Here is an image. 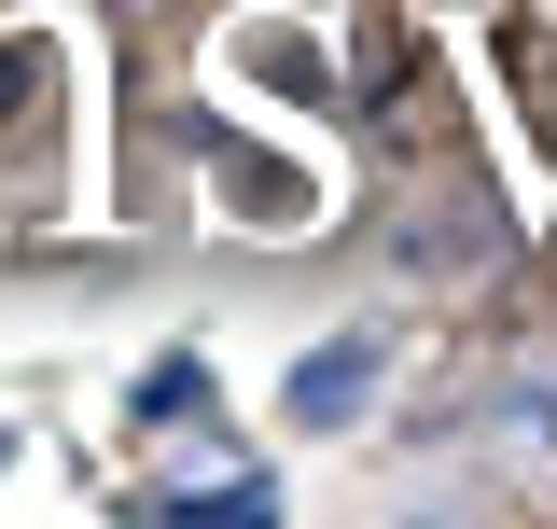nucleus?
<instances>
[{"label":"nucleus","instance_id":"f257e3e1","mask_svg":"<svg viewBox=\"0 0 557 529\" xmlns=\"http://www.w3.org/2000/svg\"><path fill=\"white\" fill-rule=\"evenodd\" d=\"M70 42L57 28H0V223H57L70 209Z\"/></svg>","mask_w":557,"mask_h":529},{"label":"nucleus","instance_id":"f03ea898","mask_svg":"<svg viewBox=\"0 0 557 529\" xmlns=\"http://www.w3.org/2000/svg\"><path fill=\"white\" fill-rule=\"evenodd\" d=\"M376 377H391V321H348L335 348H307V362L278 377V418H293V432H348V418L376 404Z\"/></svg>","mask_w":557,"mask_h":529},{"label":"nucleus","instance_id":"7ed1b4c3","mask_svg":"<svg viewBox=\"0 0 557 529\" xmlns=\"http://www.w3.org/2000/svg\"><path fill=\"white\" fill-rule=\"evenodd\" d=\"M474 432L502 446V460H530V473H557V362H516L502 391L474 404Z\"/></svg>","mask_w":557,"mask_h":529},{"label":"nucleus","instance_id":"20e7f679","mask_svg":"<svg viewBox=\"0 0 557 529\" xmlns=\"http://www.w3.org/2000/svg\"><path fill=\"white\" fill-rule=\"evenodd\" d=\"M487 57L516 70V139L557 153V28H544V14H502V28H487Z\"/></svg>","mask_w":557,"mask_h":529},{"label":"nucleus","instance_id":"39448f33","mask_svg":"<svg viewBox=\"0 0 557 529\" xmlns=\"http://www.w3.org/2000/svg\"><path fill=\"white\" fill-rule=\"evenodd\" d=\"M126 516H278L265 473H196V488H139Z\"/></svg>","mask_w":557,"mask_h":529},{"label":"nucleus","instance_id":"423d86ee","mask_svg":"<svg viewBox=\"0 0 557 529\" xmlns=\"http://www.w3.org/2000/svg\"><path fill=\"white\" fill-rule=\"evenodd\" d=\"M0 473H14V418H0Z\"/></svg>","mask_w":557,"mask_h":529}]
</instances>
